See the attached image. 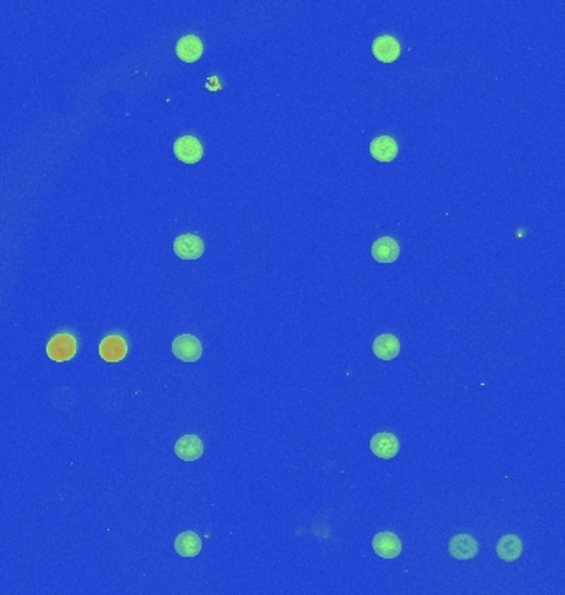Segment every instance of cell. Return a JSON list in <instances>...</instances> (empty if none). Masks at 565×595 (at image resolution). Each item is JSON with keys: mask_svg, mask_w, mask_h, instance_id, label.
I'll list each match as a JSON object with an SVG mask.
<instances>
[{"mask_svg": "<svg viewBox=\"0 0 565 595\" xmlns=\"http://www.w3.org/2000/svg\"><path fill=\"white\" fill-rule=\"evenodd\" d=\"M126 354H127V344L121 336H116V335L106 336L105 339L101 341L100 356L102 361L111 362V364L120 362L126 357Z\"/></svg>", "mask_w": 565, "mask_h": 595, "instance_id": "8", "label": "cell"}, {"mask_svg": "<svg viewBox=\"0 0 565 595\" xmlns=\"http://www.w3.org/2000/svg\"><path fill=\"white\" fill-rule=\"evenodd\" d=\"M371 450L372 453L382 460H390L398 453L400 442L394 433L382 432L374 435L371 438Z\"/></svg>", "mask_w": 565, "mask_h": 595, "instance_id": "7", "label": "cell"}, {"mask_svg": "<svg viewBox=\"0 0 565 595\" xmlns=\"http://www.w3.org/2000/svg\"><path fill=\"white\" fill-rule=\"evenodd\" d=\"M372 351L382 361H392L400 354V341L394 335H380L374 341Z\"/></svg>", "mask_w": 565, "mask_h": 595, "instance_id": "16", "label": "cell"}, {"mask_svg": "<svg viewBox=\"0 0 565 595\" xmlns=\"http://www.w3.org/2000/svg\"><path fill=\"white\" fill-rule=\"evenodd\" d=\"M174 154L184 164H197L204 156V146L197 137L182 136L174 144Z\"/></svg>", "mask_w": 565, "mask_h": 595, "instance_id": "4", "label": "cell"}, {"mask_svg": "<svg viewBox=\"0 0 565 595\" xmlns=\"http://www.w3.org/2000/svg\"><path fill=\"white\" fill-rule=\"evenodd\" d=\"M372 53L382 63H392L400 55V43L392 35H382L372 43Z\"/></svg>", "mask_w": 565, "mask_h": 595, "instance_id": "10", "label": "cell"}, {"mask_svg": "<svg viewBox=\"0 0 565 595\" xmlns=\"http://www.w3.org/2000/svg\"><path fill=\"white\" fill-rule=\"evenodd\" d=\"M400 255L397 240L392 237H380L372 245V258L379 263H394Z\"/></svg>", "mask_w": 565, "mask_h": 595, "instance_id": "11", "label": "cell"}, {"mask_svg": "<svg viewBox=\"0 0 565 595\" xmlns=\"http://www.w3.org/2000/svg\"><path fill=\"white\" fill-rule=\"evenodd\" d=\"M202 344L192 335H181L172 342V352L182 362H197L202 357Z\"/></svg>", "mask_w": 565, "mask_h": 595, "instance_id": "2", "label": "cell"}, {"mask_svg": "<svg viewBox=\"0 0 565 595\" xmlns=\"http://www.w3.org/2000/svg\"><path fill=\"white\" fill-rule=\"evenodd\" d=\"M174 451L184 461H195L204 455V442L197 435H184L177 440Z\"/></svg>", "mask_w": 565, "mask_h": 595, "instance_id": "9", "label": "cell"}, {"mask_svg": "<svg viewBox=\"0 0 565 595\" xmlns=\"http://www.w3.org/2000/svg\"><path fill=\"white\" fill-rule=\"evenodd\" d=\"M76 354V339L71 335H56L47 344V356L55 362H66Z\"/></svg>", "mask_w": 565, "mask_h": 595, "instance_id": "1", "label": "cell"}, {"mask_svg": "<svg viewBox=\"0 0 565 595\" xmlns=\"http://www.w3.org/2000/svg\"><path fill=\"white\" fill-rule=\"evenodd\" d=\"M496 552L502 561L506 562H514L521 557L522 554V541L521 537L516 535H506L502 536L500 541H497Z\"/></svg>", "mask_w": 565, "mask_h": 595, "instance_id": "14", "label": "cell"}, {"mask_svg": "<svg viewBox=\"0 0 565 595\" xmlns=\"http://www.w3.org/2000/svg\"><path fill=\"white\" fill-rule=\"evenodd\" d=\"M205 245L199 235L184 233L174 240V253L182 260H199L204 255Z\"/></svg>", "mask_w": 565, "mask_h": 595, "instance_id": "3", "label": "cell"}, {"mask_svg": "<svg viewBox=\"0 0 565 595\" xmlns=\"http://www.w3.org/2000/svg\"><path fill=\"white\" fill-rule=\"evenodd\" d=\"M176 53L186 63H194L204 53L202 40L195 37V35H186V37L179 38L176 45Z\"/></svg>", "mask_w": 565, "mask_h": 595, "instance_id": "12", "label": "cell"}, {"mask_svg": "<svg viewBox=\"0 0 565 595\" xmlns=\"http://www.w3.org/2000/svg\"><path fill=\"white\" fill-rule=\"evenodd\" d=\"M448 551L451 557L458 559V561H471L477 556V551H480V546H477V541L470 535H458L453 536L450 539Z\"/></svg>", "mask_w": 565, "mask_h": 595, "instance_id": "6", "label": "cell"}, {"mask_svg": "<svg viewBox=\"0 0 565 595\" xmlns=\"http://www.w3.org/2000/svg\"><path fill=\"white\" fill-rule=\"evenodd\" d=\"M174 549H176L179 556L195 557L202 551V539L194 531H186L177 536L176 542H174Z\"/></svg>", "mask_w": 565, "mask_h": 595, "instance_id": "15", "label": "cell"}, {"mask_svg": "<svg viewBox=\"0 0 565 595\" xmlns=\"http://www.w3.org/2000/svg\"><path fill=\"white\" fill-rule=\"evenodd\" d=\"M397 142L390 136H380L371 142V154L379 162H392L397 157Z\"/></svg>", "mask_w": 565, "mask_h": 595, "instance_id": "13", "label": "cell"}, {"mask_svg": "<svg viewBox=\"0 0 565 595\" xmlns=\"http://www.w3.org/2000/svg\"><path fill=\"white\" fill-rule=\"evenodd\" d=\"M372 549L382 559H395L402 552V541L394 532H379L372 541Z\"/></svg>", "mask_w": 565, "mask_h": 595, "instance_id": "5", "label": "cell"}]
</instances>
